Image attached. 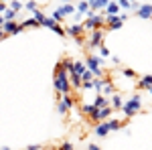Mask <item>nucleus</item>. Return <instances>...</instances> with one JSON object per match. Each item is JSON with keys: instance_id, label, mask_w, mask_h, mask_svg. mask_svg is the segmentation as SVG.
<instances>
[{"instance_id": "nucleus-1", "label": "nucleus", "mask_w": 152, "mask_h": 150, "mask_svg": "<svg viewBox=\"0 0 152 150\" xmlns=\"http://www.w3.org/2000/svg\"><path fill=\"white\" fill-rule=\"evenodd\" d=\"M53 85H55V91H57V95H67V93H71L69 73L63 69L61 65H57V67H55V77H53Z\"/></svg>"}, {"instance_id": "nucleus-2", "label": "nucleus", "mask_w": 152, "mask_h": 150, "mask_svg": "<svg viewBox=\"0 0 152 150\" xmlns=\"http://www.w3.org/2000/svg\"><path fill=\"white\" fill-rule=\"evenodd\" d=\"M140 108H142L140 93H134L128 102H124V105H122V114L126 116V118H132V116H136L138 112H140Z\"/></svg>"}, {"instance_id": "nucleus-3", "label": "nucleus", "mask_w": 152, "mask_h": 150, "mask_svg": "<svg viewBox=\"0 0 152 150\" xmlns=\"http://www.w3.org/2000/svg\"><path fill=\"white\" fill-rule=\"evenodd\" d=\"M104 63H105L104 57H99V55H91V57H87V61H85V67L91 71L95 77H104V69H102Z\"/></svg>"}, {"instance_id": "nucleus-4", "label": "nucleus", "mask_w": 152, "mask_h": 150, "mask_svg": "<svg viewBox=\"0 0 152 150\" xmlns=\"http://www.w3.org/2000/svg\"><path fill=\"white\" fill-rule=\"evenodd\" d=\"M94 87L102 95H105V97H110L114 93V85H112V81L107 79V77H94Z\"/></svg>"}, {"instance_id": "nucleus-5", "label": "nucleus", "mask_w": 152, "mask_h": 150, "mask_svg": "<svg viewBox=\"0 0 152 150\" xmlns=\"http://www.w3.org/2000/svg\"><path fill=\"white\" fill-rule=\"evenodd\" d=\"M126 18H128L126 12H124V14H105V24H107L110 31H118V29L124 26Z\"/></svg>"}, {"instance_id": "nucleus-6", "label": "nucleus", "mask_w": 152, "mask_h": 150, "mask_svg": "<svg viewBox=\"0 0 152 150\" xmlns=\"http://www.w3.org/2000/svg\"><path fill=\"white\" fill-rule=\"evenodd\" d=\"M83 31H95V29H102L105 24V16H102V14H97L95 12L94 16H89L87 20H83Z\"/></svg>"}, {"instance_id": "nucleus-7", "label": "nucleus", "mask_w": 152, "mask_h": 150, "mask_svg": "<svg viewBox=\"0 0 152 150\" xmlns=\"http://www.w3.org/2000/svg\"><path fill=\"white\" fill-rule=\"evenodd\" d=\"M73 12H75V6H73V4H69V2H65L63 6H59L57 10L51 14V18H53L55 23H61L65 16H69V14H73Z\"/></svg>"}, {"instance_id": "nucleus-8", "label": "nucleus", "mask_w": 152, "mask_h": 150, "mask_svg": "<svg viewBox=\"0 0 152 150\" xmlns=\"http://www.w3.org/2000/svg\"><path fill=\"white\" fill-rule=\"evenodd\" d=\"M73 105H75V102H73L71 93H67V95H57V110H59V114L65 116Z\"/></svg>"}, {"instance_id": "nucleus-9", "label": "nucleus", "mask_w": 152, "mask_h": 150, "mask_svg": "<svg viewBox=\"0 0 152 150\" xmlns=\"http://www.w3.org/2000/svg\"><path fill=\"white\" fill-rule=\"evenodd\" d=\"M91 35H89V39H87V43L85 45L89 47V49H95V47L102 45V41H104V31L102 29H95V31H89Z\"/></svg>"}, {"instance_id": "nucleus-10", "label": "nucleus", "mask_w": 152, "mask_h": 150, "mask_svg": "<svg viewBox=\"0 0 152 150\" xmlns=\"http://www.w3.org/2000/svg\"><path fill=\"white\" fill-rule=\"evenodd\" d=\"M0 29L4 31V35H18V33H23V26L16 20H4Z\"/></svg>"}, {"instance_id": "nucleus-11", "label": "nucleus", "mask_w": 152, "mask_h": 150, "mask_svg": "<svg viewBox=\"0 0 152 150\" xmlns=\"http://www.w3.org/2000/svg\"><path fill=\"white\" fill-rule=\"evenodd\" d=\"M85 31H83V24L81 23H73V24H69L67 29H65V35H69V37H73V39H77V37H81Z\"/></svg>"}, {"instance_id": "nucleus-12", "label": "nucleus", "mask_w": 152, "mask_h": 150, "mask_svg": "<svg viewBox=\"0 0 152 150\" xmlns=\"http://www.w3.org/2000/svg\"><path fill=\"white\" fill-rule=\"evenodd\" d=\"M81 112L85 116H89L94 122H97V112H99V108L95 104H85V105H81Z\"/></svg>"}, {"instance_id": "nucleus-13", "label": "nucleus", "mask_w": 152, "mask_h": 150, "mask_svg": "<svg viewBox=\"0 0 152 150\" xmlns=\"http://www.w3.org/2000/svg\"><path fill=\"white\" fill-rule=\"evenodd\" d=\"M136 14H138L140 18H152V4H140L138 10H136Z\"/></svg>"}, {"instance_id": "nucleus-14", "label": "nucleus", "mask_w": 152, "mask_h": 150, "mask_svg": "<svg viewBox=\"0 0 152 150\" xmlns=\"http://www.w3.org/2000/svg\"><path fill=\"white\" fill-rule=\"evenodd\" d=\"M114 114V108L107 104V105H104V108H99V112H97V122H102V120H107L110 116Z\"/></svg>"}, {"instance_id": "nucleus-15", "label": "nucleus", "mask_w": 152, "mask_h": 150, "mask_svg": "<svg viewBox=\"0 0 152 150\" xmlns=\"http://www.w3.org/2000/svg\"><path fill=\"white\" fill-rule=\"evenodd\" d=\"M95 134H97L99 138H105V136L110 134V126H107V122H105V120H102V122L95 126Z\"/></svg>"}, {"instance_id": "nucleus-16", "label": "nucleus", "mask_w": 152, "mask_h": 150, "mask_svg": "<svg viewBox=\"0 0 152 150\" xmlns=\"http://www.w3.org/2000/svg\"><path fill=\"white\" fill-rule=\"evenodd\" d=\"M69 83H71V87L79 89V87H81V83H83L81 75H79V73H75V71H71V73H69Z\"/></svg>"}, {"instance_id": "nucleus-17", "label": "nucleus", "mask_w": 152, "mask_h": 150, "mask_svg": "<svg viewBox=\"0 0 152 150\" xmlns=\"http://www.w3.org/2000/svg\"><path fill=\"white\" fill-rule=\"evenodd\" d=\"M110 105L114 108V110H122V105H124V100H122V95L120 93H112V100H110Z\"/></svg>"}, {"instance_id": "nucleus-18", "label": "nucleus", "mask_w": 152, "mask_h": 150, "mask_svg": "<svg viewBox=\"0 0 152 150\" xmlns=\"http://www.w3.org/2000/svg\"><path fill=\"white\" fill-rule=\"evenodd\" d=\"M120 12V4L118 2H107L105 4V14H118Z\"/></svg>"}, {"instance_id": "nucleus-19", "label": "nucleus", "mask_w": 152, "mask_h": 150, "mask_svg": "<svg viewBox=\"0 0 152 150\" xmlns=\"http://www.w3.org/2000/svg\"><path fill=\"white\" fill-rule=\"evenodd\" d=\"M107 2H110V0H94V4H89V8L94 12H97V10H102V8H105Z\"/></svg>"}, {"instance_id": "nucleus-20", "label": "nucleus", "mask_w": 152, "mask_h": 150, "mask_svg": "<svg viewBox=\"0 0 152 150\" xmlns=\"http://www.w3.org/2000/svg\"><path fill=\"white\" fill-rule=\"evenodd\" d=\"M105 122H107V126H110V132H116V130L122 128V122H120V120H112V118H107Z\"/></svg>"}, {"instance_id": "nucleus-21", "label": "nucleus", "mask_w": 152, "mask_h": 150, "mask_svg": "<svg viewBox=\"0 0 152 150\" xmlns=\"http://www.w3.org/2000/svg\"><path fill=\"white\" fill-rule=\"evenodd\" d=\"M2 18H4V20H14V18H16V10H12L10 6H8L6 10L2 12Z\"/></svg>"}, {"instance_id": "nucleus-22", "label": "nucleus", "mask_w": 152, "mask_h": 150, "mask_svg": "<svg viewBox=\"0 0 152 150\" xmlns=\"http://www.w3.org/2000/svg\"><path fill=\"white\" fill-rule=\"evenodd\" d=\"M59 65H61V67H63V69L67 71V73H71V71H73V59H63V61H61V63H59Z\"/></svg>"}, {"instance_id": "nucleus-23", "label": "nucleus", "mask_w": 152, "mask_h": 150, "mask_svg": "<svg viewBox=\"0 0 152 150\" xmlns=\"http://www.w3.org/2000/svg\"><path fill=\"white\" fill-rule=\"evenodd\" d=\"M140 87L142 89H148V87H152V75H144L140 79Z\"/></svg>"}, {"instance_id": "nucleus-24", "label": "nucleus", "mask_w": 152, "mask_h": 150, "mask_svg": "<svg viewBox=\"0 0 152 150\" xmlns=\"http://www.w3.org/2000/svg\"><path fill=\"white\" fill-rule=\"evenodd\" d=\"M97 108H104V105H107L110 102H107V97L105 95H102V93H97V97H95V102H94Z\"/></svg>"}, {"instance_id": "nucleus-25", "label": "nucleus", "mask_w": 152, "mask_h": 150, "mask_svg": "<svg viewBox=\"0 0 152 150\" xmlns=\"http://www.w3.org/2000/svg\"><path fill=\"white\" fill-rule=\"evenodd\" d=\"M20 26H23V31H24V29H35V26H39V23H37L35 18H28V20H23Z\"/></svg>"}, {"instance_id": "nucleus-26", "label": "nucleus", "mask_w": 152, "mask_h": 150, "mask_svg": "<svg viewBox=\"0 0 152 150\" xmlns=\"http://www.w3.org/2000/svg\"><path fill=\"white\" fill-rule=\"evenodd\" d=\"M85 69H87V67H85V63H81V61H73V71H75V73H79V75H81Z\"/></svg>"}, {"instance_id": "nucleus-27", "label": "nucleus", "mask_w": 152, "mask_h": 150, "mask_svg": "<svg viewBox=\"0 0 152 150\" xmlns=\"http://www.w3.org/2000/svg\"><path fill=\"white\" fill-rule=\"evenodd\" d=\"M8 6H10L12 10H16V12H18V10H23V8H24V4L20 2V0H10V4H8Z\"/></svg>"}, {"instance_id": "nucleus-28", "label": "nucleus", "mask_w": 152, "mask_h": 150, "mask_svg": "<svg viewBox=\"0 0 152 150\" xmlns=\"http://www.w3.org/2000/svg\"><path fill=\"white\" fill-rule=\"evenodd\" d=\"M87 10H89V2H87V0H81V2L77 4V12H83V14H85Z\"/></svg>"}, {"instance_id": "nucleus-29", "label": "nucleus", "mask_w": 152, "mask_h": 150, "mask_svg": "<svg viewBox=\"0 0 152 150\" xmlns=\"http://www.w3.org/2000/svg\"><path fill=\"white\" fill-rule=\"evenodd\" d=\"M51 31H53V33H57L59 37H65V26H61V23H57Z\"/></svg>"}, {"instance_id": "nucleus-30", "label": "nucleus", "mask_w": 152, "mask_h": 150, "mask_svg": "<svg viewBox=\"0 0 152 150\" xmlns=\"http://www.w3.org/2000/svg\"><path fill=\"white\" fill-rule=\"evenodd\" d=\"M55 24H57V23H55V20H53L51 16H45V20L41 23V26H47V29H53Z\"/></svg>"}, {"instance_id": "nucleus-31", "label": "nucleus", "mask_w": 152, "mask_h": 150, "mask_svg": "<svg viewBox=\"0 0 152 150\" xmlns=\"http://www.w3.org/2000/svg\"><path fill=\"white\" fill-rule=\"evenodd\" d=\"M24 8H26V10H37V8H39V6H37V2L35 0H26V4H24Z\"/></svg>"}, {"instance_id": "nucleus-32", "label": "nucleus", "mask_w": 152, "mask_h": 150, "mask_svg": "<svg viewBox=\"0 0 152 150\" xmlns=\"http://www.w3.org/2000/svg\"><path fill=\"white\" fill-rule=\"evenodd\" d=\"M99 57H112V53H110V49H107V47H102L99 45Z\"/></svg>"}, {"instance_id": "nucleus-33", "label": "nucleus", "mask_w": 152, "mask_h": 150, "mask_svg": "<svg viewBox=\"0 0 152 150\" xmlns=\"http://www.w3.org/2000/svg\"><path fill=\"white\" fill-rule=\"evenodd\" d=\"M81 89H85V91H87V89H94V79L83 81V83H81Z\"/></svg>"}, {"instance_id": "nucleus-34", "label": "nucleus", "mask_w": 152, "mask_h": 150, "mask_svg": "<svg viewBox=\"0 0 152 150\" xmlns=\"http://www.w3.org/2000/svg\"><path fill=\"white\" fill-rule=\"evenodd\" d=\"M116 2L120 4V8H126V10H130V6H132L130 0H116Z\"/></svg>"}, {"instance_id": "nucleus-35", "label": "nucleus", "mask_w": 152, "mask_h": 150, "mask_svg": "<svg viewBox=\"0 0 152 150\" xmlns=\"http://www.w3.org/2000/svg\"><path fill=\"white\" fill-rule=\"evenodd\" d=\"M94 77H95V75H94V73H91L89 69H85V71L81 73V79H83V81H87V79H94Z\"/></svg>"}, {"instance_id": "nucleus-36", "label": "nucleus", "mask_w": 152, "mask_h": 150, "mask_svg": "<svg viewBox=\"0 0 152 150\" xmlns=\"http://www.w3.org/2000/svg\"><path fill=\"white\" fill-rule=\"evenodd\" d=\"M124 75H126L128 79H134V77H136V71L134 69H124Z\"/></svg>"}, {"instance_id": "nucleus-37", "label": "nucleus", "mask_w": 152, "mask_h": 150, "mask_svg": "<svg viewBox=\"0 0 152 150\" xmlns=\"http://www.w3.org/2000/svg\"><path fill=\"white\" fill-rule=\"evenodd\" d=\"M59 150H73V144H71V142H63Z\"/></svg>"}, {"instance_id": "nucleus-38", "label": "nucleus", "mask_w": 152, "mask_h": 150, "mask_svg": "<svg viewBox=\"0 0 152 150\" xmlns=\"http://www.w3.org/2000/svg\"><path fill=\"white\" fill-rule=\"evenodd\" d=\"M6 8H8V6H6V2H0V14L6 10Z\"/></svg>"}, {"instance_id": "nucleus-39", "label": "nucleus", "mask_w": 152, "mask_h": 150, "mask_svg": "<svg viewBox=\"0 0 152 150\" xmlns=\"http://www.w3.org/2000/svg\"><path fill=\"white\" fill-rule=\"evenodd\" d=\"M87 150H99V146H97V144H89V146H87Z\"/></svg>"}, {"instance_id": "nucleus-40", "label": "nucleus", "mask_w": 152, "mask_h": 150, "mask_svg": "<svg viewBox=\"0 0 152 150\" xmlns=\"http://www.w3.org/2000/svg\"><path fill=\"white\" fill-rule=\"evenodd\" d=\"M26 150H41V146H39V144H35V146H28Z\"/></svg>"}, {"instance_id": "nucleus-41", "label": "nucleus", "mask_w": 152, "mask_h": 150, "mask_svg": "<svg viewBox=\"0 0 152 150\" xmlns=\"http://www.w3.org/2000/svg\"><path fill=\"white\" fill-rule=\"evenodd\" d=\"M4 37H6V35H4V31H2V29H0V41H2V39H4Z\"/></svg>"}, {"instance_id": "nucleus-42", "label": "nucleus", "mask_w": 152, "mask_h": 150, "mask_svg": "<svg viewBox=\"0 0 152 150\" xmlns=\"http://www.w3.org/2000/svg\"><path fill=\"white\" fill-rule=\"evenodd\" d=\"M2 23H4V18H2V14H0V26H2Z\"/></svg>"}, {"instance_id": "nucleus-43", "label": "nucleus", "mask_w": 152, "mask_h": 150, "mask_svg": "<svg viewBox=\"0 0 152 150\" xmlns=\"http://www.w3.org/2000/svg\"><path fill=\"white\" fill-rule=\"evenodd\" d=\"M148 91H150V95H152V87H148Z\"/></svg>"}, {"instance_id": "nucleus-44", "label": "nucleus", "mask_w": 152, "mask_h": 150, "mask_svg": "<svg viewBox=\"0 0 152 150\" xmlns=\"http://www.w3.org/2000/svg\"><path fill=\"white\" fill-rule=\"evenodd\" d=\"M87 2H89V4H94V0H87Z\"/></svg>"}, {"instance_id": "nucleus-45", "label": "nucleus", "mask_w": 152, "mask_h": 150, "mask_svg": "<svg viewBox=\"0 0 152 150\" xmlns=\"http://www.w3.org/2000/svg\"><path fill=\"white\" fill-rule=\"evenodd\" d=\"M0 2H10V0H0Z\"/></svg>"}, {"instance_id": "nucleus-46", "label": "nucleus", "mask_w": 152, "mask_h": 150, "mask_svg": "<svg viewBox=\"0 0 152 150\" xmlns=\"http://www.w3.org/2000/svg\"><path fill=\"white\" fill-rule=\"evenodd\" d=\"M63 2H71V0H63Z\"/></svg>"}, {"instance_id": "nucleus-47", "label": "nucleus", "mask_w": 152, "mask_h": 150, "mask_svg": "<svg viewBox=\"0 0 152 150\" xmlns=\"http://www.w3.org/2000/svg\"><path fill=\"white\" fill-rule=\"evenodd\" d=\"M130 2H136V0H130Z\"/></svg>"}]
</instances>
